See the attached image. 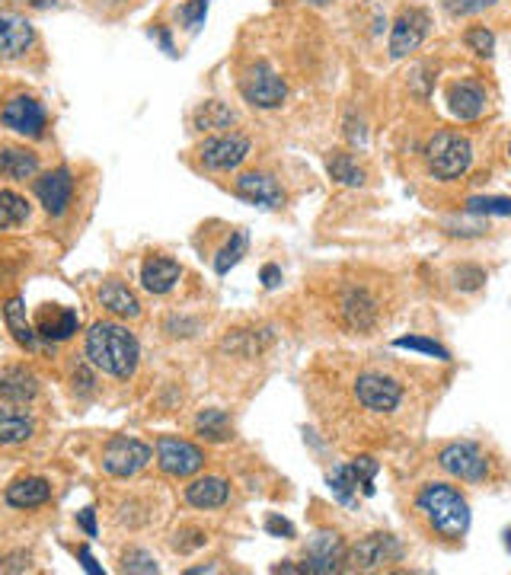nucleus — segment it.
Listing matches in <instances>:
<instances>
[{
	"label": "nucleus",
	"mask_w": 511,
	"mask_h": 575,
	"mask_svg": "<svg viewBox=\"0 0 511 575\" xmlns=\"http://www.w3.org/2000/svg\"><path fill=\"white\" fill-rule=\"evenodd\" d=\"M345 544H342V537L339 534H317L310 540V547H307V556H304V572L310 575H333V572H342L345 569Z\"/></svg>",
	"instance_id": "dca6fc26"
},
{
	"label": "nucleus",
	"mask_w": 511,
	"mask_h": 575,
	"mask_svg": "<svg viewBox=\"0 0 511 575\" xmlns=\"http://www.w3.org/2000/svg\"><path fill=\"white\" fill-rule=\"evenodd\" d=\"M438 464L444 473L457 476V480L467 483H483L489 473V457L476 441H451L448 448L438 451Z\"/></svg>",
	"instance_id": "0eeeda50"
},
{
	"label": "nucleus",
	"mask_w": 511,
	"mask_h": 575,
	"mask_svg": "<svg viewBox=\"0 0 511 575\" xmlns=\"http://www.w3.org/2000/svg\"><path fill=\"white\" fill-rule=\"evenodd\" d=\"M122 569L125 572H144V575H151V572H160L157 560L147 550H138V547H131L125 556H122Z\"/></svg>",
	"instance_id": "c9c22d12"
},
{
	"label": "nucleus",
	"mask_w": 511,
	"mask_h": 575,
	"mask_svg": "<svg viewBox=\"0 0 511 575\" xmlns=\"http://www.w3.org/2000/svg\"><path fill=\"white\" fill-rule=\"evenodd\" d=\"M266 531L272 534V537H294V524L288 521V518H282V515H269L266 518Z\"/></svg>",
	"instance_id": "79ce46f5"
},
{
	"label": "nucleus",
	"mask_w": 511,
	"mask_h": 575,
	"mask_svg": "<svg viewBox=\"0 0 511 575\" xmlns=\"http://www.w3.org/2000/svg\"><path fill=\"white\" fill-rule=\"evenodd\" d=\"M259 278H262V285H266V288H278V282H282V269H278V266H262Z\"/></svg>",
	"instance_id": "c03bdc74"
},
{
	"label": "nucleus",
	"mask_w": 511,
	"mask_h": 575,
	"mask_svg": "<svg viewBox=\"0 0 511 575\" xmlns=\"http://www.w3.org/2000/svg\"><path fill=\"white\" fill-rule=\"evenodd\" d=\"M179 278H183V266L167 256H151V259H144V266H141V285L151 294L173 291L179 285Z\"/></svg>",
	"instance_id": "412c9836"
},
{
	"label": "nucleus",
	"mask_w": 511,
	"mask_h": 575,
	"mask_svg": "<svg viewBox=\"0 0 511 575\" xmlns=\"http://www.w3.org/2000/svg\"><path fill=\"white\" fill-rule=\"evenodd\" d=\"M36 45V29L20 13L0 10V61H20Z\"/></svg>",
	"instance_id": "2eb2a0df"
},
{
	"label": "nucleus",
	"mask_w": 511,
	"mask_h": 575,
	"mask_svg": "<svg viewBox=\"0 0 511 575\" xmlns=\"http://www.w3.org/2000/svg\"><path fill=\"white\" fill-rule=\"evenodd\" d=\"M0 125L16 131V135H23V138H42L48 115H45V109L36 96H13V100L0 109Z\"/></svg>",
	"instance_id": "ddd939ff"
},
{
	"label": "nucleus",
	"mask_w": 511,
	"mask_h": 575,
	"mask_svg": "<svg viewBox=\"0 0 511 575\" xmlns=\"http://www.w3.org/2000/svg\"><path fill=\"white\" fill-rule=\"evenodd\" d=\"M157 467L176 476V480H186V476H195L205 467V451L192 441L179 438V435H160L157 441Z\"/></svg>",
	"instance_id": "39448f33"
},
{
	"label": "nucleus",
	"mask_w": 511,
	"mask_h": 575,
	"mask_svg": "<svg viewBox=\"0 0 511 575\" xmlns=\"http://www.w3.org/2000/svg\"><path fill=\"white\" fill-rule=\"evenodd\" d=\"M32 215L29 202L23 195H16L10 189H0V230H13V227H23Z\"/></svg>",
	"instance_id": "7c9ffc66"
},
{
	"label": "nucleus",
	"mask_w": 511,
	"mask_h": 575,
	"mask_svg": "<svg viewBox=\"0 0 511 575\" xmlns=\"http://www.w3.org/2000/svg\"><path fill=\"white\" fill-rule=\"evenodd\" d=\"M416 508L438 537L460 540L470 528V505L448 483H428L416 496Z\"/></svg>",
	"instance_id": "f03ea898"
},
{
	"label": "nucleus",
	"mask_w": 511,
	"mask_h": 575,
	"mask_svg": "<svg viewBox=\"0 0 511 575\" xmlns=\"http://www.w3.org/2000/svg\"><path fill=\"white\" fill-rule=\"evenodd\" d=\"M36 393H39V381L29 368H20V365L0 368V400L4 403L23 406L29 400H36Z\"/></svg>",
	"instance_id": "aec40b11"
},
{
	"label": "nucleus",
	"mask_w": 511,
	"mask_h": 575,
	"mask_svg": "<svg viewBox=\"0 0 511 575\" xmlns=\"http://www.w3.org/2000/svg\"><path fill=\"white\" fill-rule=\"evenodd\" d=\"M240 93H243V100L250 103V106L278 109V106L288 100V84L275 74L272 64L259 61V64H253V68L246 71V77L240 80Z\"/></svg>",
	"instance_id": "20e7f679"
},
{
	"label": "nucleus",
	"mask_w": 511,
	"mask_h": 575,
	"mask_svg": "<svg viewBox=\"0 0 511 575\" xmlns=\"http://www.w3.org/2000/svg\"><path fill=\"white\" fill-rule=\"evenodd\" d=\"M77 524L87 531V537H96V512L93 508H84V512L77 515Z\"/></svg>",
	"instance_id": "a18cd8bd"
},
{
	"label": "nucleus",
	"mask_w": 511,
	"mask_h": 575,
	"mask_svg": "<svg viewBox=\"0 0 511 575\" xmlns=\"http://www.w3.org/2000/svg\"><path fill=\"white\" fill-rule=\"evenodd\" d=\"M154 32H157V39H160V45H163V52H170V55H173V39H170V32L163 29V26L154 29Z\"/></svg>",
	"instance_id": "de8ad7c7"
},
{
	"label": "nucleus",
	"mask_w": 511,
	"mask_h": 575,
	"mask_svg": "<svg viewBox=\"0 0 511 575\" xmlns=\"http://www.w3.org/2000/svg\"><path fill=\"white\" fill-rule=\"evenodd\" d=\"M192 122H195V128H202V131H218V128H230V125H234L237 115H234V109H230L227 103L208 100L205 106L195 109Z\"/></svg>",
	"instance_id": "c756f323"
},
{
	"label": "nucleus",
	"mask_w": 511,
	"mask_h": 575,
	"mask_svg": "<svg viewBox=\"0 0 511 575\" xmlns=\"http://www.w3.org/2000/svg\"><path fill=\"white\" fill-rule=\"evenodd\" d=\"M381 317V307H377L374 294L368 288H349L339 298V323L349 333H371Z\"/></svg>",
	"instance_id": "4468645a"
},
{
	"label": "nucleus",
	"mask_w": 511,
	"mask_h": 575,
	"mask_svg": "<svg viewBox=\"0 0 511 575\" xmlns=\"http://www.w3.org/2000/svg\"><path fill=\"white\" fill-rule=\"evenodd\" d=\"M374 476H377V460L374 457H355L352 464L336 467V473L329 476V489L333 496L345 505H355L358 502V489L361 496L371 499L374 496Z\"/></svg>",
	"instance_id": "423d86ee"
},
{
	"label": "nucleus",
	"mask_w": 511,
	"mask_h": 575,
	"mask_svg": "<svg viewBox=\"0 0 511 575\" xmlns=\"http://www.w3.org/2000/svg\"><path fill=\"white\" fill-rule=\"evenodd\" d=\"M32 432H36V425H32V419L23 413V409L0 406V448L23 445V441L32 438Z\"/></svg>",
	"instance_id": "bb28decb"
},
{
	"label": "nucleus",
	"mask_w": 511,
	"mask_h": 575,
	"mask_svg": "<svg viewBox=\"0 0 511 575\" xmlns=\"http://www.w3.org/2000/svg\"><path fill=\"white\" fill-rule=\"evenodd\" d=\"M55 0H32V7H39V10H45V7H52Z\"/></svg>",
	"instance_id": "09e8293b"
},
{
	"label": "nucleus",
	"mask_w": 511,
	"mask_h": 575,
	"mask_svg": "<svg viewBox=\"0 0 511 575\" xmlns=\"http://www.w3.org/2000/svg\"><path fill=\"white\" fill-rule=\"evenodd\" d=\"M234 189H237L240 199L262 205V208H282L285 205V192H282V186H278V179L269 173H243Z\"/></svg>",
	"instance_id": "a211bd4d"
},
{
	"label": "nucleus",
	"mask_w": 511,
	"mask_h": 575,
	"mask_svg": "<svg viewBox=\"0 0 511 575\" xmlns=\"http://www.w3.org/2000/svg\"><path fill=\"white\" fill-rule=\"evenodd\" d=\"M397 349H416V352H425V355H435L441 361L451 358L444 345H438L435 339H422V336H403V339H397Z\"/></svg>",
	"instance_id": "e433bc0d"
},
{
	"label": "nucleus",
	"mask_w": 511,
	"mask_h": 575,
	"mask_svg": "<svg viewBox=\"0 0 511 575\" xmlns=\"http://www.w3.org/2000/svg\"><path fill=\"white\" fill-rule=\"evenodd\" d=\"M4 499L13 508H39L52 499V483L42 480V476H23V480L7 486Z\"/></svg>",
	"instance_id": "5701e85b"
},
{
	"label": "nucleus",
	"mask_w": 511,
	"mask_h": 575,
	"mask_svg": "<svg viewBox=\"0 0 511 575\" xmlns=\"http://www.w3.org/2000/svg\"><path fill=\"white\" fill-rule=\"evenodd\" d=\"M448 106H451L454 119L476 122V119H483L489 100H486V90L476 84V80H460V84H454L448 90Z\"/></svg>",
	"instance_id": "6ab92c4d"
},
{
	"label": "nucleus",
	"mask_w": 511,
	"mask_h": 575,
	"mask_svg": "<svg viewBox=\"0 0 511 575\" xmlns=\"http://www.w3.org/2000/svg\"><path fill=\"white\" fill-rule=\"evenodd\" d=\"M243 253H246V230H237V234L227 240L224 250L218 253V259H214V272H218V275H227V272L234 269L237 262L243 259Z\"/></svg>",
	"instance_id": "473e14b6"
},
{
	"label": "nucleus",
	"mask_w": 511,
	"mask_h": 575,
	"mask_svg": "<svg viewBox=\"0 0 511 575\" xmlns=\"http://www.w3.org/2000/svg\"><path fill=\"white\" fill-rule=\"evenodd\" d=\"M230 499V486L221 476H202L186 486V502L192 508H202V512H211V508H221Z\"/></svg>",
	"instance_id": "b1692460"
},
{
	"label": "nucleus",
	"mask_w": 511,
	"mask_h": 575,
	"mask_svg": "<svg viewBox=\"0 0 511 575\" xmlns=\"http://www.w3.org/2000/svg\"><path fill=\"white\" fill-rule=\"evenodd\" d=\"M467 211H470V215H499V218H508L511 215V199H499V195H489V199H470Z\"/></svg>",
	"instance_id": "f704fd0d"
},
{
	"label": "nucleus",
	"mask_w": 511,
	"mask_h": 575,
	"mask_svg": "<svg viewBox=\"0 0 511 575\" xmlns=\"http://www.w3.org/2000/svg\"><path fill=\"white\" fill-rule=\"evenodd\" d=\"M87 361L96 371L115 377V381H128L138 371L141 345L128 326L115 320H100L87 333Z\"/></svg>",
	"instance_id": "f257e3e1"
},
{
	"label": "nucleus",
	"mask_w": 511,
	"mask_h": 575,
	"mask_svg": "<svg viewBox=\"0 0 511 575\" xmlns=\"http://www.w3.org/2000/svg\"><path fill=\"white\" fill-rule=\"evenodd\" d=\"M154 451L144 445L138 438H125L115 435L109 445L103 448V470L109 476H119V480H128V476L141 473L147 464H151Z\"/></svg>",
	"instance_id": "1a4fd4ad"
},
{
	"label": "nucleus",
	"mask_w": 511,
	"mask_h": 575,
	"mask_svg": "<svg viewBox=\"0 0 511 575\" xmlns=\"http://www.w3.org/2000/svg\"><path fill=\"white\" fill-rule=\"evenodd\" d=\"M77 556H80V563H84V569H87L90 575H100V572H103L100 566H96V560H93V553H90L87 547H80V550H77Z\"/></svg>",
	"instance_id": "49530a36"
},
{
	"label": "nucleus",
	"mask_w": 511,
	"mask_h": 575,
	"mask_svg": "<svg viewBox=\"0 0 511 575\" xmlns=\"http://www.w3.org/2000/svg\"><path fill=\"white\" fill-rule=\"evenodd\" d=\"M505 547L511 550V528H508V534H505Z\"/></svg>",
	"instance_id": "3c124183"
},
{
	"label": "nucleus",
	"mask_w": 511,
	"mask_h": 575,
	"mask_svg": "<svg viewBox=\"0 0 511 575\" xmlns=\"http://www.w3.org/2000/svg\"><path fill=\"white\" fill-rule=\"evenodd\" d=\"M77 330H80V317L68 307H55L52 314H42L36 323L39 339H48V342H68Z\"/></svg>",
	"instance_id": "a878e982"
},
{
	"label": "nucleus",
	"mask_w": 511,
	"mask_h": 575,
	"mask_svg": "<svg viewBox=\"0 0 511 575\" xmlns=\"http://www.w3.org/2000/svg\"><path fill=\"white\" fill-rule=\"evenodd\" d=\"M326 170L333 179H339L342 186H365V170L358 167V160L352 154H342V151L329 154Z\"/></svg>",
	"instance_id": "2f4dec72"
},
{
	"label": "nucleus",
	"mask_w": 511,
	"mask_h": 575,
	"mask_svg": "<svg viewBox=\"0 0 511 575\" xmlns=\"http://www.w3.org/2000/svg\"><path fill=\"white\" fill-rule=\"evenodd\" d=\"M355 400L371 409V413H393L403 403V387L387 374H358L355 381Z\"/></svg>",
	"instance_id": "9d476101"
},
{
	"label": "nucleus",
	"mask_w": 511,
	"mask_h": 575,
	"mask_svg": "<svg viewBox=\"0 0 511 575\" xmlns=\"http://www.w3.org/2000/svg\"><path fill=\"white\" fill-rule=\"evenodd\" d=\"M195 435L221 445V441L234 438V425H230V416L224 409H205V413L195 416Z\"/></svg>",
	"instance_id": "c85d7f7f"
},
{
	"label": "nucleus",
	"mask_w": 511,
	"mask_h": 575,
	"mask_svg": "<svg viewBox=\"0 0 511 575\" xmlns=\"http://www.w3.org/2000/svg\"><path fill=\"white\" fill-rule=\"evenodd\" d=\"M205 534L202 531H195V528H189V531H179L176 534V540H173V547L179 550V553H192V550H199V547H205Z\"/></svg>",
	"instance_id": "a19ab883"
},
{
	"label": "nucleus",
	"mask_w": 511,
	"mask_h": 575,
	"mask_svg": "<svg viewBox=\"0 0 511 575\" xmlns=\"http://www.w3.org/2000/svg\"><path fill=\"white\" fill-rule=\"evenodd\" d=\"M496 4L499 0H444V10H448L451 16H470V13H483Z\"/></svg>",
	"instance_id": "58836bf2"
},
{
	"label": "nucleus",
	"mask_w": 511,
	"mask_h": 575,
	"mask_svg": "<svg viewBox=\"0 0 511 575\" xmlns=\"http://www.w3.org/2000/svg\"><path fill=\"white\" fill-rule=\"evenodd\" d=\"M29 569V556L26 553H10L0 560V572H26Z\"/></svg>",
	"instance_id": "37998d69"
},
{
	"label": "nucleus",
	"mask_w": 511,
	"mask_h": 575,
	"mask_svg": "<svg viewBox=\"0 0 511 575\" xmlns=\"http://www.w3.org/2000/svg\"><path fill=\"white\" fill-rule=\"evenodd\" d=\"M246 157H250V138H246V135H234V131H230V135L208 138V141H202V147H199L202 167L218 170V173L237 170Z\"/></svg>",
	"instance_id": "f8f14e48"
},
{
	"label": "nucleus",
	"mask_w": 511,
	"mask_h": 575,
	"mask_svg": "<svg viewBox=\"0 0 511 575\" xmlns=\"http://www.w3.org/2000/svg\"><path fill=\"white\" fill-rule=\"evenodd\" d=\"M425 163H428V173L435 179H460L473 163V144L467 135L460 131H438V135L425 144Z\"/></svg>",
	"instance_id": "7ed1b4c3"
},
{
	"label": "nucleus",
	"mask_w": 511,
	"mask_h": 575,
	"mask_svg": "<svg viewBox=\"0 0 511 575\" xmlns=\"http://www.w3.org/2000/svg\"><path fill=\"white\" fill-rule=\"evenodd\" d=\"M483 282H486V272H483L480 266H460V269L454 272V285H457L460 291H480Z\"/></svg>",
	"instance_id": "4c0bfd02"
},
{
	"label": "nucleus",
	"mask_w": 511,
	"mask_h": 575,
	"mask_svg": "<svg viewBox=\"0 0 511 575\" xmlns=\"http://www.w3.org/2000/svg\"><path fill=\"white\" fill-rule=\"evenodd\" d=\"M36 195H39V202H42V208L48 211V215L61 218L64 211H68L71 199H74V176H71V170L68 167H58L52 173H45L36 183Z\"/></svg>",
	"instance_id": "f3484780"
},
{
	"label": "nucleus",
	"mask_w": 511,
	"mask_h": 575,
	"mask_svg": "<svg viewBox=\"0 0 511 575\" xmlns=\"http://www.w3.org/2000/svg\"><path fill=\"white\" fill-rule=\"evenodd\" d=\"M464 42L473 55H480V58H492V52H496V36H492V29L486 26H473L464 32Z\"/></svg>",
	"instance_id": "72a5a7b5"
},
{
	"label": "nucleus",
	"mask_w": 511,
	"mask_h": 575,
	"mask_svg": "<svg viewBox=\"0 0 511 575\" xmlns=\"http://www.w3.org/2000/svg\"><path fill=\"white\" fill-rule=\"evenodd\" d=\"M403 547L400 540L393 534H371L365 540L345 553V569H358V572H374V569H384L390 563H400Z\"/></svg>",
	"instance_id": "6e6552de"
},
{
	"label": "nucleus",
	"mask_w": 511,
	"mask_h": 575,
	"mask_svg": "<svg viewBox=\"0 0 511 575\" xmlns=\"http://www.w3.org/2000/svg\"><path fill=\"white\" fill-rule=\"evenodd\" d=\"M307 4H313V7H326L329 0H307Z\"/></svg>",
	"instance_id": "8fccbe9b"
},
{
	"label": "nucleus",
	"mask_w": 511,
	"mask_h": 575,
	"mask_svg": "<svg viewBox=\"0 0 511 575\" xmlns=\"http://www.w3.org/2000/svg\"><path fill=\"white\" fill-rule=\"evenodd\" d=\"M96 298H100V304L109 310L112 317H125V320L141 317V301H138V294L131 291L125 282H119V278H109V282H103L100 291H96Z\"/></svg>",
	"instance_id": "4be33fe9"
},
{
	"label": "nucleus",
	"mask_w": 511,
	"mask_h": 575,
	"mask_svg": "<svg viewBox=\"0 0 511 575\" xmlns=\"http://www.w3.org/2000/svg\"><path fill=\"white\" fill-rule=\"evenodd\" d=\"M205 13H208V0H189V4H183V10H179L186 29H192V32L205 23Z\"/></svg>",
	"instance_id": "ea45409f"
},
{
	"label": "nucleus",
	"mask_w": 511,
	"mask_h": 575,
	"mask_svg": "<svg viewBox=\"0 0 511 575\" xmlns=\"http://www.w3.org/2000/svg\"><path fill=\"white\" fill-rule=\"evenodd\" d=\"M428 29H432V16L422 7H409L403 10L390 29V58H406L425 42Z\"/></svg>",
	"instance_id": "9b49d317"
},
{
	"label": "nucleus",
	"mask_w": 511,
	"mask_h": 575,
	"mask_svg": "<svg viewBox=\"0 0 511 575\" xmlns=\"http://www.w3.org/2000/svg\"><path fill=\"white\" fill-rule=\"evenodd\" d=\"M4 320H7V330L13 333V339L23 345V349H36L39 345V333L36 326L26 320V304L23 298H10L4 307Z\"/></svg>",
	"instance_id": "cd10ccee"
},
{
	"label": "nucleus",
	"mask_w": 511,
	"mask_h": 575,
	"mask_svg": "<svg viewBox=\"0 0 511 575\" xmlns=\"http://www.w3.org/2000/svg\"><path fill=\"white\" fill-rule=\"evenodd\" d=\"M508 157H511V144H508Z\"/></svg>",
	"instance_id": "603ef678"
},
{
	"label": "nucleus",
	"mask_w": 511,
	"mask_h": 575,
	"mask_svg": "<svg viewBox=\"0 0 511 575\" xmlns=\"http://www.w3.org/2000/svg\"><path fill=\"white\" fill-rule=\"evenodd\" d=\"M36 173H39V154L16 144H0V176L20 183V179H32Z\"/></svg>",
	"instance_id": "393cba45"
}]
</instances>
